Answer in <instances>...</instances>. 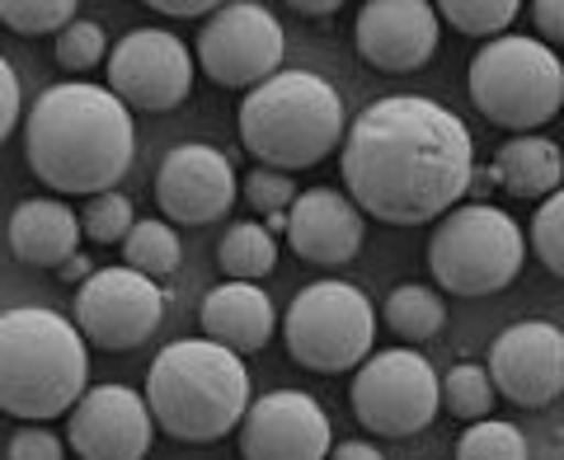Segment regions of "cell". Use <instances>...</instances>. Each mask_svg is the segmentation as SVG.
I'll list each match as a JSON object with an SVG mask.
<instances>
[{"instance_id":"cell-1","label":"cell","mask_w":564,"mask_h":460,"mask_svg":"<svg viewBox=\"0 0 564 460\" xmlns=\"http://www.w3.org/2000/svg\"><path fill=\"white\" fill-rule=\"evenodd\" d=\"M339 169L362 217L429 226L456 211L475 179V141L437 99L391 95L362 109L344 136Z\"/></svg>"},{"instance_id":"cell-2","label":"cell","mask_w":564,"mask_h":460,"mask_svg":"<svg viewBox=\"0 0 564 460\" xmlns=\"http://www.w3.org/2000/svg\"><path fill=\"white\" fill-rule=\"evenodd\" d=\"M29 169L70 198H99L132 169V109L90 80H62L33 99L24 122Z\"/></svg>"},{"instance_id":"cell-3","label":"cell","mask_w":564,"mask_h":460,"mask_svg":"<svg viewBox=\"0 0 564 460\" xmlns=\"http://www.w3.org/2000/svg\"><path fill=\"white\" fill-rule=\"evenodd\" d=\"M85 333L47 306H10L0 315V409L47 423L90 395Z\"/></svg>"},{"instance_id":"cell-4","label":"cell","mask_w":564,"mask_h":460,"mask_svg":"<svg viewBox=\"0 0 564 460\" xmlns=\"http://www.w3.org/2000/svg\"><path fill=\"white\" fill-rule=\"evenodd\" d=\"M147 404L155 428L174 441H221L250 414V366L240 352L212 339H180L151 362Z\"/></svg>"},{"instance_id":"cell-5","label":"cell","mask_w":564,"mask_h":460,"mask_svg":"<svg viewBox=\"0 0 564 460\" xmlns=\"http://www.w3.org/2000/svg\"><path fill=\"white\" fill-rule=\"evenodd\" d=\"M240 141L263 169H306L344 151L348 122L339 90L315 70H278L240 99Z\"/></svg>"},{"instance_id":"cell-6","label":"cell","mask_w":564,"mask_h":460,"mask_svg":"<svg viewBox=\"0 0 564 460\" xmlns=\"http://www.w3.org/2000/svg\"><path fill=\"white\" fill-rule=\"evenodd\" d=\"M470 99L494 128L532 136V128H545L564 109V62L541 39L503 33L475 52Z\"/></svg>"},{"instance_id":"cell-7","label":"cell","mask_w":564,"mask_h":460,"mask_svg":"<svg viewBox=\"0 0 564 460\" xmlns=\"http://www.w3.org/2000/svg\"><path fill=\"white\" fill-rule=\"evenodd\" d=\"M527 236L503 207L475 202L437 221L429 240V273L452 296H494L522 273Z\"/></svg>"},{"instance_id":"cell-8","label":"cell","mask_w":564,"mask_h":460,"mask_svg":"<svg viewBox=\"0 0 564 460\" xmlns=\"http://www.w3.org/2000/svg\"><path fill=\"white\" fill-rule=\"evenodd\" d=\"M282 333H288L292 362L321 371V376H339V371H352L372 358L377 310L352 282H311L288 306Z\"/></svg>"},{"instance_id":"cell-9","label":"cell","mask_w":564,"mask_h":460,"mask_svg":"<svg viewBox=\"0 0 564 460\" xmlns=\"http://www.w3.org/2000/svg\"><path fill=\"white\" fill-rule=\"evenodd\" d=\"M348 399L367 432L414 437L437 418L443 385H437V371L429 366V358H419L414 348H386L358 366Z\"/></svg>"},{"instance_id":"cell-10","label":"cell","mask_w":564,"mask_h":460,"mask_svg":"<svg viewBox=\"0 0 564 460\" xmlns=\"http://www.w3.org/2000/svg\"><path fill=\"white\" fill-rule=\"evenodd\" d=\"M282 20L269 6L254 0H231L217 6V14L198 29V66L212 85L226 90H259L263 80H273L282 70Z\"/></svg>"},{"instance_id":"cell-11","label":"cell","mask_w":564,"mask_h":460,"mask_svg":"<svg viewBox=\"0 0 564 460\" xmlns=\"http://www.w3.org/2000/svg\"><path fill=\"white\" fill-rule=\"evenodd\" d=\"M161 315L165 292L155 287V277L128 269V263L90 273L76 292V329L85 333V343L104 352L141 348L161 329Z\"/></svg>"},{"instance_id":"cell-12","label":"cell","mask_w":564,"mask_h":460,"mask_svg":"<svg viewBox=\"0 0 564 460\" xmlns=\"http://www.w3.org/2000/svg\"><path fill=\"white\" fill-rule=\"evenodd\" d=\"M109 90L137 113H170L193 90L188 47L165 29L122 33L109 57Z\"/></svg>"},{"instance_id":"cell-13","label":"cell","mask_w":564,"mask_h":460,"mask_svg":"<svg viewBox=\"0 0 564 460\" xmlns=\"http://www.w3.org/2000/svg\"><path fill=\"white\" fill-rule=\"evenodd\" d=\"M489 376L518 409H545L564 395V329L551 320L508 325L489 348Z\"/></svg>"},{"instance_id":"cell-14","label":"cell","mask_w":564,"mask_h":460,"mask_svg":"<svg viewBox=\"0 0 564 460\" xmlns=\"http://www.w3.org/2000/svg\"><path fill=\"white\" fill-rule=\"evenodd\" d=\"M334 441L325 404L306 391H273L240 423V460H325Z\"/></svg>"},{"instance_id":"cell-15","label":"cell","mask_w":564,"mask_h":460,"mask_svg":"<svg viewBox=\"0 0 564 460\" xmlns=\"http://www.w3.org/2000/svg\"><path fill=\"white\" fill-rule=\"evenodd\" d=\"M236 169L217 146H174L155 174V202L174 226H212L236 207Z\"/></svg>"},{"instance_id":"cell-16","label":"cell","mask_w":564,"mask_h":460,"mask_svg":"<svg viewBox=\"0 0 564 460\" xmlns=\"http://www.w3.org/2000/svg\"><path fill=\"white\" fill-rule=\"evenodd\" d=\"M155 414L128 385H95L66 423V441L80 460H141L151 451Z\"/></svg>"},{"instance_id":"cell-17","label":"cell","mask_w":564,"mask_h":460,"mask_svg":"<svg viewBox=\"0 0 564 460\" xmlns=\"http://www.w3.org/2000/svg\"><path fill=\"white\" fill-rule=\"evenodd\" d=\"M352 39L367 66L404 76V70L429 66L437 52V10L429 0H367L352 24Z\"/></svg>"},{"instance_id":"cell-18","label":"cell","mask_w":564,"mask_h":460,"mask_svg":"<svg viewBox=\"0 0 564 460\" xmlns=\"http://www.w3.org/2000/svg\"><path fill=\"white\" fill-rule=\"evenodd\" d=\"M288 244L302 263L344 269L362 250V207L348 193L306 188L288 211Z\"/></svg>"},{"instance_id":"cell-19","label":"cell","mask_w":564,"mask_h":460,"mask_svg":"<svg viewBox=\"0 0 564 460\" xmlns=\"http://www.w3.org/2000/svg\"><path fill=\"white\" fill-rule=\"evenodd\" d=\"M85 226L62 198H24L6 221L10 254L29 269H66L80 250Z\"/></svg>"},{"instance_id":"cell-20","label":"cell","mask_w":564,"mask_h":460,"mask_svg":"<svg viewBox=\"0 0 564 460\" xmlns=\"http://www.w3.org/2000/svg\"><path fill=\"white\" fill-rule=\"evenodd\" d=\"M198 325L212 343H221L245 358V352H259L273 339L278 310H273L269 292L254 287V282H221V287H212L203 296Z\"/></svg>"},{"instance_id":"cell-21","label":"cell","mask_w":564,"mask_h":460,"mask_svg":"<svg viewBox=\"0 0 564 460\" xmlns=\"http://www.w3.org/2000/svg\"><path fill=\"white\" fill-rule=\"evenodd\" d=\"M494 179L513 198H555L564 184V151L551 136H513L494 155Z\"/></svg>"},{"instance_id":"cell-22","label":"cell","mask_w":564,"mask_h":460,"mask_svg":"<svg viewBox=\"0 0 564 460\" xmlns=\"http://www.w3.org/2000/svg\"><path fill=\"white\" fill-rule=\"evenodd\" d=\"M381 320L400 343H429V339L443 333L447 306H443V296H437L433 287H423V282H404V287H395L391 296H386Z\"/></svg>"},{"instance_id":"cell-23","label":"cell","mask_w":564,"mask_h":460,"mask_svg":"<svg viewBox=\"0 0 564 460\" xmlns=\"http://www.w3.org/2000/svg\"><path fill=\"white\" fill-rule=\"evenodd\" d=\"M217 263H221V273L236 277V282H259V277H269L273 263H278L273 230L259 226V221H236V226L221 236V244H217Z\"/></svg>"},{"instance_id":"cell-24","label":"cell","mask_w":564,"mask_h":460,"mask_svg":"<svg viewBox=\"0 0 564 460\" xmlns=\"http://www.w3.org/2000/svg\"><path fill=\"white\" fill-rule=\"evenodd\" d=\"M122 259H128V269L147 273V277H170L180 269V236H174L170 221H137L132 236L122 240Z\"/></svg>"},{"instance_id":"cell-25","label":"cell","mask_w":564,"mask_h":460,"mask_svg":"<svg viewBox=\"0 0 564 460\" xmlns=\"http://www.w3.org/2000/svg\"><path fill=\"white\" fill-rule=\"evenodd\" d=\"M494 399H499V385H494L489 366L462 362L443 376V409L462 423H485L494 414Z\"/></svg>"},{"instance_id":"cell-26","label":"cell","mask_w":564,"mask_h":460,"mask_svg":"<svg viewBox=\"0 0 564 460\" xmlns=\"http://www.w3.org/2000/svg\"><path fill=\"white\" fill-rule=\"evenodd\" d=\"M518 0H443L437 6V14L456 29V33H466V39H503L508 24L518 20Z\"/></svg>"},{"instance_id":"cell-27","label":"cell","mask_w":564,"mask_h":460,"mask_svg":"<svg viewBox=\"0 0 564 460\" xmlns=\"http://www.w3.org/2000/svg\"><path fill=\"white\" fill-rule=\"evenodd\" d=\"M527 437L503 418H485V423H470L456 441V460H527Z\"/></svg>"},{"instance_id":"cell-28","label":"cell","mask_w":564,"mask_h":460,"mask_svg":"<svg viewBox=\"0 0 564 460\" xmlns=\"http://www.w3.org/2000/svg\"><path fill=\"white\" fill-rule=\"evenodd\" d=\"M0 20L14 33H29V39H39V33H57L62 39L76 24V0H6Z\"/></svg>"},{"instance_id":"cell-29","label":"cell","mask_w":564,"mask_h":460,"mask_svg":"<svg viewBox=\"0 0 564 460\" xmlns=\"http://www.w3.org/2000/svg\"><path fill=\"white\" fill-rule=\"evenodd\" d=\"M80 226L85 236L99 240V244H118L132 236V198H122V193H99V198H90V207L80 211Z\"/></svg>"},{"instance_id":"cell-30","label":"cell","mask_w":564,"mask_h":460,"mask_svg":"<svg viewBox=\"0 0 564 460\" xmlns=\"http://www.w3.org/2000/svg\"><path fill=\"white\" fill-rule=\"evenodd\" d=\"M109 57H113L109 39H104V29L95 20H76L57 39V66L76 70V76H80V70H90V66H99V62H109Z\"/></svg>"},{"instance_id":"cell-31","label":"cell","mask_w":564,"mask_h":460,"mask_svg":"<svg viewBox=\"0 0 564 460\" xmlns=\"http://www.w3.org/2000/svg\"><path fill=\"white\" fill-rule=\"evenodd\" d=\"M532 250H536V259L555 277H564V188L536 207V217H532Z\"/></svg>"},{"instance_id":"cell-32","label":"cell","mask_w":564,"mask_h":460,"mask_svg":"<svg viewBox=\"0 0 564 460\" xmlns=\"http://www.w3.org/2000/svg\"><path fill=\"white\" fill-rule=\"evenodd\" d=\"M245 198H250L254 211H263V217H288L292 202L302 198L292 184V174H282V169H250V179H245Z\"/></svg>"},{"instance_id":"cell-33","label":"cell","mask_w":564,"mask_h":460,"mask_svg":"<svg viewBox=\"0 0 564 460\" xmlns=\"http://www.w3.org/2000/svg\"><path fill=\"white\" fill-rule=\"evenodd\" d=\"M62 456H66L62 437L47 432V428H39V423L20 428V432L10 437V447H6V460H62Z\"/></svg>"},{"instance_id":"cell-34","label":"cell","mask_w":564,"mask_h":460,"mask_svg":"<svg viewBox=\"0 0 564 460\" xmlns=\"http://www.w3.org/2000/svg\"><path fill=\"white\" fill-rule=\"evenodd\" d=\"M14 128H20V76L6 62L0 66V136H14Z\"/></svg>"},{"instance_id":"cell-35","label":"cell","mask_w":564,"mask_h":460,"mask_svg":"<svg viewBox=\"0 0 564 460\" xmlns=\"http://www.w3.org/2000/svg\"><path fill=\"white\" fill-rule=\"evenodd\" d=\"M532 24H536L545 47H564V0H536Z\"/></svg>"},{"instance_id":"cell-36","label":"cell","mask_w":564,"mask_h":460,"mask_svg":"<svg viewBox=\"0 0 564 460\" xmlns=\"http://www.w3.org/2000/svg\"><path fill=\"white\" fill-rule=\"evenodd\" d=\"M155 14H174V20H198V14H217V6L212 0H151Z\"/></svg>"},{"instance_id":"cell-37","label":"cell","mask_w":564,"mask_h":460,"mask_svg":"<svg viewBox=\"0 0 564 460\" xmlns=\"http://www.w3.org/2000/svg\"><path fill=\"white\" fill-rule=\"evenodd\" d=\"M329 460H386V456L372 447V441L358 437V441H339V447L329 451Z\"/></svg>"},{"instance_id":"cell-38","label":"cell","mask_w":564,"mask_h":460,"mask_svg":"<svg viewBox=\"0 0 564 460\" xmlns=\"http://www.w3.org/2000/svg\"><path fill=\"white\" fill-rule=\"evenodd\" d=\"M292 10L296 14H311V20H329V14L339 10V0H296Z\"/></svg>"}]
</instances>
